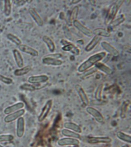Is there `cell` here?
Listing matches in <instances>:
<instances>
[{
	"mask_svg": "<svg viewBox=\"0 0 131 147\" xmlns=\"http://www.w3.org/2000/svg\"><path fill=\"white\" fill-rule=\"evenodd\" d=\"M106 52H101L91 55L88 59L79 66L78 68V72L83 73L90 69L97 63L100 62L106 57Z\"/></svg>",
	"mask_w": 131,
	"mask_h": 147,
	"instance_id": "obj_1",
	"label": "cell"
},
{
	"mask_svg": "<svg viewBox=\"0 0 131 147\" xmlns=\"http://www.w3.org/2000/svg\"><path fill=\"white\" fill-rule=\"evenodd\" d=\"M124 1H118L117 2L113 3L109 7L108 10L107 14L106 15L105 23L107 26L113 22V20L115 19L116 14L117 13L118 9H120L121 5H122Z\"/></svg>",
	"mask_w": 131,
	"mask_h": 147,
	"instance_id": "obj_2",
	"label": "cell"
},
{
	"mask_svg": "<svg viewBox=\"0 0 131 147\" xmlns=\"http://www.w3.org/2000/svg\"><path fill=\"white\" fill-rule=\"evenodd\" d=\"M53 103L52 100H49L46 102L38 118L39 122H43L47 118L52 107Z\"/></svg>",
	"mask_w": 131,
	"mask_h": 147,
	"instance_id": "obj_3",
	"label": "cell"
},
{
	"mask_svg": "<svg viewBox=\"0 0 131 147\" xmlns=\"http://www.w3.org/2000/svg\"><path fill=\"white\" fill-rule=\"evenodd\" d=\"M73 24L76 29H77L79 32H81L83 34L87 37L93 36V31L83 25L81 22L78 20H76L73 22Z\"/></svg>",
	"mask_w": 131,
	"mask_h": 147,
	"instance_id": "obj_4",
	"label": "cell"
},
{
	"mask_svg": "<svg viewBox=\"0 0 131 147\" xmlns=\"http://www.w3.org/2000/svg\"><path fill=\"white\" fill-rule=\"evenodd\" d=\"M57 144L61 147L68 146H79L80 141L77 139L66 137L59 139L57 141Z\"/></svg>",
	"mask_w": 131,
	"mask_h": 147,
	"instance_id": "obj_5",
	"label": "cell"
},
{
	"mask_svg": "<svg viewBox=\"0 0 131 147\" xmlns=\"http://www.w3.org/2000/svg\"><path fill=\"white\" fill-rule=\"evenodd\" d=\"M86 111L99 123H102L104 121V118L101 112L94 107H88L86 109Z\"/></svg>",
	"mask_w": 131,
	"mask_h": 147,
	"instance_id": "obj_6",
	"label": "cell"
},
{
	"mask_svg": "<svg viewBox=\"0 0 131 147\" xmlns=\"http://www.w3.org/2000/svg\"><path fill=\"white\" fill-rule=\"evenodd\" d=\"M112 142V139L108 136L89 137L87 142L90 144H109Z\"/></svg>",
	"mask_w": 131,
	"mask_h": 147,
	"instance_id": "obj_7",
	"label": "cell"
},
{
	"mask_svg": "<svg viewBox=\"0 0 131 147\" xmlns=\"http://www.w3.org/2000/svg\"><path fill=\"white\" fill-rule=\"evenodd\" d=\"M49 77L45 75L31 76L28 79V82L32 84H41L48 82Z\"/></svg>",
	"mask_w": 131,
	"mask_h": 147,
	"instance_id": "obj_8",
	"label": "cell"
},
{
	"mask_svg": "<svg viewBox=\"0 0 131 147\" xmlns=\"http://www.w3.org/2000/svg\"><path fill=\"white\" fill-rule=\"evenodd\" d=\"M25 113V110L24 109H21L20 110L7 115V116H5L4 119V121L7 123L14 122L21 117L22 115H23Z\"/></svg>",
	"mask_w": 131,
	"mask_h": 147,
	"instance_id": "obj_9",
	"label": "cell"
},
{
	"mask_svg": "<svg viewBox=\"0 0 131 147\" xmlns=\"http://www.w3.org/2000/svg\"><path fill=\"white\" fill-rule=\"evenodd\" d=\"M101 45L105 51L113 57H118L120 53L118 51L109 43L106 41H103L101 42Z\"/></svg>",
	"mask_w": 131,
	"mask_h": 147,
	"instance_id": "obj_10",
	"label": "cell"
},
{
	"mask_svg": "<svg viewBox=\"0 0 131 147\" xmlns=\"http://www.w3.org/2000/svg\"><path fill=\"white\" fill-rule=\"evenodd\" d=\"M75 88L76 91L77 92L78 95L80 98V99H81L82 104L86 106L88 105L89 103V99L88 98L87 95L84 90V89L82 88V87L79 84H77L75 85Z\"/></svg>",
	"mask_w": 131,
	"mask_h": 147,
	"instance_id": "obj_11",
	"label": "cell"
},
{
	"mask_svg": "<svg viewBox=\"0 0 131 147\" xmlns=\"http://www.w3.org/2000/svg\"><path fill=\"white\" fill-rule=\"evenodd\" d=\"M25 129V123L23 117H21L17 119L16 125V135L18 138L23 136Z\"/></svg>",
	"mask_w": 131,
	"mask_h": 147,
	"instance_id": "obj_12",
	"label": "cell"
},
{
	"mask_svg": "<svg viewBox=\"0 0 131 147\" xmlns=\"http://www.w3.org/2000/svg\"><path fill=\"white\" fill-rule=\"evenodd\" d=\"M19 49L21 52L32 55V57H38L39 55L38 52L36 50L27 45L21 44L19 46Z\"/></svg>",
	"mask_w": 131,
	"mask_h": 147,
	"instance_id": "obj_13",
	"label": "cell"
},
{
	"mask_svg": "<svg viewBox=\"0 0 131 147\" xmlns=\"http://www.w3.org/2000/svg\"><path fill=\"white\" fill-rule=\"evenodd\" d=\"M42 62L44 64L51 66H60L63 63L62 61L59 59H55L51 57H45L42 59Z\"/></svg>",
	"mask_w": 131,
	"mask_h": 147,
	"instance_id": "obj_14",
	"label": "cell"
},
{
	"mask_svg": "<svg viewBox=\"0 0 131 147\" xmlns=\"http://www.w3.org/2000/svg\"><path fill=\"white\" fill-rule=\"evenodd\" d=\"M29 12L37 25L40 27L43 25V21L42 20V18L35 9L32 7H30L29 9Z\"/></svg>",
	"mask_w": 131,
	"mask_h": 147,
	"instance_id": "obj_15",
	"label": "cell"
},
{
	"mask_svg": "<svg viewBox=\"0 0 131 147\" xmlns=\"http://www.w3.org/2000/svg\"><path fill=\"white\" fill-rule=\"evenodd\" d=\"M102 40L101 37L98 36L97 35H95L92 40H91L89 43L87 44L85 47V50L86 52H89L93 51L96 46L99 44V42Z\"/></svg>",
	"mask_w": 131,
	"mask_h": 147,
	"instance_id": "obj_16",
	"label": "cell"
},
{
	"mask_svg": "<svg viewBox=\"0 0 131 147\" xmlns=\"http://www.w3.org/2000/svg\"><path fill=\"white\" fill-rule=\"evenodd\" d=\"M24 107V103L20 102L7 107L4 110L3 112L6 115H9V114L12 113L13 112H16L17 111L20 110Z\"/></svg>",
	"mask_w": 131,
	"mask_h": 147,
	"instance_id": "obj_17",
	"label": "cell"
},
{
	"mask_svg": "<svg viewBox=\"0 0 131 147\" xmlns=\"http://www.w3.org/2000/svg\"><path fill=\"white\" fill-rule=\"evenodd\" d=\"M62 50L66 52H70L75 55H79L80 53V51L76 46L72 43L65 44L62 48Z\"/></svg>",
	"mask_w": 131,
	"mask_h": 147,
	"instance_id": "obj_18",
	"label": "cell"
},
{
	"mask_svg": "<svg viewBox=\"0 0 131 147\" xmlns=\"http://www.w3.org/2000/svg\"><path fill=\"white\" fill-rule=\"evenodd\" d=\"M13 54H14V57L15 59V62L16 63L17 66L20 68L23 67L24 62L23 58L22 57L20 52H19L18 50L14 49L13 51Z\"/></svg>",
	"mask_w": 131,
	"mask_h": 147,
	"instance_id": "obj_19",
	"label": "cell"
},
{
	"mask_svg": "<svg viewBox=\"0 0 131 147\" xmlns=\"http://www.w3.org/2000/svg\"><path fill=\"white\" fill-rule=\"evenodd\" d=\"M64 127L66 129L71 130L78 134H81L82 132L81 127L79 125L73 122H66L64 123Z\"/></svg>",
	"mask_w": 131,
	"mask_h": 147,
	"instance_id": "obj_20",
	"label": "cell"
},
{
	"mask_svg": "<svg viewBox=\"0 0 131 147\" xmlns=\"http://www.w3.org/2000/svg\"><path fill=\"white\" fill-rule=\"evenodd\" d=\"M43 41L46 44L47 48L48 49L49 51L51 53H54L55 51V44L54 43L53 40L50 37L47 35H44L43 37Z\"/></svg>",
	"mask_w": 131,
	"mask_h": 147,
	"instance_id": "obj_21",
	"label": "cell"
},
{
	"mask_svg": "<svg viewBox=\"0 0 131 147\" xmlns=\"http://www.w3.org/2000/svg\"><path fill=\"white\" fill-rule=\"evenodd\" d=\"M93 34L95 35H97L98 36L103 37H109L111 36V32L109 30H106L105 28H96L94 29L93 31Z\"/></svg>",
	"mask_w": 131,
	"mask_h": 147,
	"instance_id": "obj_22",
	"label": "cell"
},
{
	"mask_svg": "<svg viewBox=\"0 0 131 147\" xmlns=\"http://www.w3.org/2000/svg\"><path fill=\"white\" fill-rule=\"evenodd\" d=\"M95 65V68L97 70L101 71L107 75H111L113 73L112 69L103 63L101 62H98Z\"/></svg>",
	"mask_w": 131,
	"mask_h": 147,
	"instance_id": "obj_23",
	"label": "cell"
},
{
	"mask_svg": "<svg viewBox=\"0 0 131 147\" xmlns=\"http://www.w3.org/2000/svg\"><path fill=\"white\" fill-rule=\"evenodd\" d=\"M41 84H24L20 86V88L22 90L34 91L42 88L43 87L41 86Z\"/></svg>",
	"mask_w": 131,
	"mask_h": 147,
	"instance_id": "obj_24",
	"label": "cell"
},
{
	"mask_svg": "<svg viewBox=\"0 0 131 147\" xmlns=\"http://www.w3.org/2000/svg\"><path fill=\"white\" fill-rule=\"evenodd\" d=\"M61 134L63 136H66V137H69V138H72L79 139L81 138V136L80 134L74 132L73 131L64 129L61 130Z\"/></svg>",
	"mask_w": 131,
	"mask_h": 147,
	"instance_id": "obj_25",
	"label": "cell"
},
{
	"mask_svg": "<svg viewBox=\"0 0 131 147\" xmlns=\"http://www.w3.org/2000/svg\"><path fill=\"white\" fill-rule=\"evenodd\" d=\"M32 70V67L30 66H26L25 67H22L20 69L16 70L14 72V75L17 77H20L22 76L25 75L30 72Z\"/></svg>",
	"mask_w": 131,
	"mask_h": 147,
	"instance_id": "obj_26",
	"label": "cell"
},
{
	"mask_svg": "<svg viewBox=\"0 0 131 147\" xmlns=\"http://www.w3.org/2000/svg\"><path fill=\"white\" fill-rule=\"evenodd\" d=\"M130 105V101L126 100L123 102L121 108V113L120 117L122 119H124L126 117V115L128 112V108Z\"/></svg>",
	"mask_w": 131,
	"mask_h": 147,
	"instance_id": "obj_27",
	"label": "cell"
},
{
	"mask_svg": "<svg viewBox=\"0 0 131 147\" xmlns=\"http://www.w3.org/2000/svg\"><path fill=\"white\" fill-rule=\"evenodd\" d=\"M125 20V17L124 15L122 14L120 16V17L113 20V22H111L109 26L111 28H115L120 25H121V24L124 22Z\"/></svg>",
	"mask_w": 131,
	"mask_h": 147,
	"instance_id": "obj_28",
	"label": "cell"
},
{
	"mask_svg": "<svg viewBox=\"0 0 131 147\" xmlns=\"http://www.w3.org/2000/svg\"><path fill=\"white\" fill-rule=\"evenodd\" d=\"M116 137L119 139L120 140L122 141L123 142H126L129 144H131V136L127 134H125L124 132L121 131H118L116 133Z\"/></svg>",
	"mask_w": 131,
	"mask_h": 147,
	"instance_id": "obj_29",
	"label": "cell"
},
{
	"mask_svg": "<svg viewBox=\"0 0 131 147\" xmlns=\"http://www.w3.org/2000/svg\"><path fill=\"white\" fill-rule=\"evenodd\" d=\"M11 3L9 0L4 1V13L6 16H9L11 12Z\"/></svg>",
	"mask_w": 131,
	"mask_h": 147,
	"instance_id": "obj_30",
	"label": "cell"
},
{
	"mask_svg": "<svg viewBox=\"0 0 131 147\" xmlns=\"http://www.w3.org/2000/svg\"><path fill=\"white\" fill-rule=\"evenodd\" d=\"M104 88V84H101L98 86L95 93V98L96 100L101 101L102 99V91Z\"/></svg>",
	"mask_w": 131,
	"mask_h": 147,
	"instance_id": "obj_31",
	"label": "cell"
},
{
	"mask_svg": "<svg viewBox=\"0 0 131 147\" xmlns=\"http://www.w3.org/2000/svg\"><path fill=\"white\" fill-rule=\"evenodd\" d=\"M79 11V7L78 6H75L73 7L72 11L71 12L69 19L71 22L73 23V22L75 20H77V18L78 15Z\"/></svg>",
	"mask_w": 131,
	"mask_h": 147,
	"instance_id": "obj_32",
	"label": "cell"
},
{
	"mask_svg": "<svg viewBox=\"0 0 131 147\" xmlns=\"http://www.w3.org/2000/svg\"><path fill=\"white\" fill-rule=\"evenodd\" d=\"M7 37L12 42L15 44L17 46H20L22 44V41L18 37L11 34H9L7 35Z\"/></svg>",
	"mask_w": 131,
	"mask_h": 147,
	"instance_id": "obj_33",
	"label": "cell"
},
{
	"mask_svg": "<svg viewBox=\"0 0 131 147\" xmlns=\"http://www.w3.org/2000/svg\"><path fill=\"white\" fill-rule=\"evenodd\" d=\"M14 137L10 134L0 135V142H9L14 140Z\"/></svg>",
	"mask_w": 131,
	"mask_h": 147,
	"instance_id": "obj_34",
	"label": "cell"
},
{
	"mask_svg": "<svg viewBox=\"0 0 131 147\" xmlns=\"http://www.w3.org/2000/svg\"><path fill=\"white\" fill-rule=\"evenodd\" d=\"M0 81L7 84H10L13 82L12 79H10L9 78L5 77V76H3L2 75H0Z\"/></svg>",
	"mask_w": 131,
	"mask_h": 147,
	"instance_id": "obj_35",
	"label": "cell"
},
{
	"mask_svg": "<svg viewBox=\"0 0 131 147\" xmlns=\"http://www.w3.org/2000/svg\"><path fill=\"white\" fill-rule=\"evenodd\" d=\"M98 70L95 67V68H93L91 69H89L88 70H87L86 71H84V72H83V73H84V76H87L89 75H91V74H92L94 73L95 72H96Z\"/></svg>",
	"mask_w": 131,
	"mask_h": 147,
	"instance_id": "obj_36",
	"label": "cell"
},
{
	"mask_svg": "<svg viewBox=\"0 0 131 147\" xmlns=\"http://www.w3.org/2000/svg\"><path fill=\"white\" fill-rule=\"evenodd\" d=\"M47 57H51L55 59H59L62 57V55L61 54H53L48 55Z\"/></svg>",
	"mask_w": 131,
	"mask_h": 147,
	"instance_id": "obj_37",
	"label": "cell"
},
{
	"mask_svg": "<svg viewBox=\"0 0 131 147\" xmlns=\"http://www.w3.org/2000/svg\"><path fill=\"white\" fill-rule=\"evenodd\" d=\"M121 147H130V146L129 145H128V144H126V145L123 146H122Z\"/></svg>",
	"mask_w": 131,
	"mask_h": 147,
	"instance_id": "obj_38",
	"label": "cell"
},
{
	"mask_svg": "<svg viewBox=\"0 0 131 147\" xmlns=\"http://www.w3.org/2000/svg\"><path fill=\"white\" fill-rule=\"evenodd\" d=\"M73 147H79V146H74Z\"/></svg>",
	"mask_w": 131,
	"mask_h": 147,
	"instance_id": "obj_39",
	"label": "cell"
},
{
	"mask_svg": "<svg viewBox=\"0 0 131 147\" xmlns=\"http://www.w3.org/2000/svg\"><path fill=\"white\" fill-rule=\"evenodd\" d=\"M0 147H3V146H2V145H0Z\"/></svg>",
	"mask_w": 131,
	"mask_h": 147,
	"instance_id": "obj_40",
	"label": "cell"
}]
</instances>
